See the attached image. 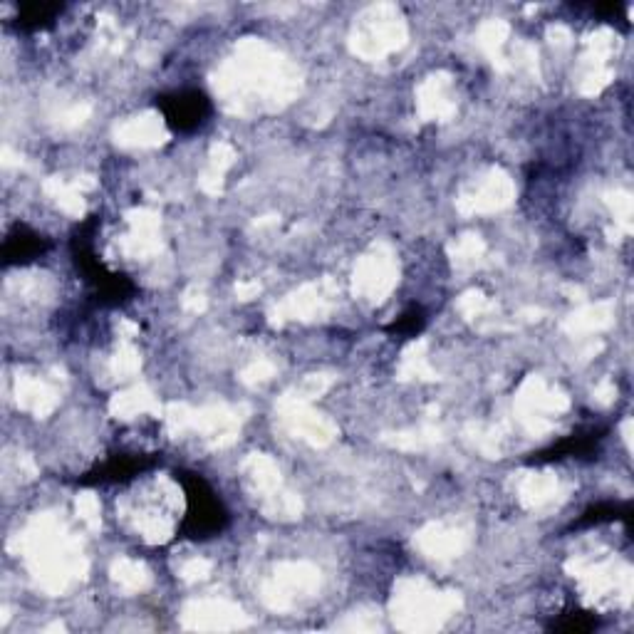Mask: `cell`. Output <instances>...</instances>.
<instances>
[{"label": "cell", "mask_w": 634, "mask_h": 634, "mask_svg": "<svg viewBox=\"0 0 634 634\" xmlns=\"http://www.w3.org/2000/svg\"><path fill=\"white\" fill-rule=\"evenodd\" d=\"M154 464L149 456H134V454H117L107 461V464L97 466L95 471L80 478V483H119L129 481L142 471H147Z\"/></svg>", "instance_id": "obj_3"}, {"label": "cell", "mask_w": 634, "mask_h": 634, "mask_svg": "<svg viewBox=\"0 0 634 634\" xmlns=\"http://www.w3.org/2000/svg\"><path fill=\"white\" fill-rule=\"evenodd\" d=\"M45 248H48V241L40 233L28 226H15L5 238L3 258L5 263H30L43 256Z\"/></svg>", "instance_id": "obj_5"}, {"label": "cell", "mask_w": 634, "mask_h": 634, "mask_svg": "<svg viewBox=\"0 0 634 634\" xmlns=\"http://www.w3.org/2000/svg\"><path fill=\"white\" fill-rule=\"evenodd\" d=\"M426 325V317H424V310L422 308H409L407 313H402L397 317V320L392 322V325L387 327L392 335H402V337H412L417 335V332H422Z\"/></svg>", "instance_id": "obj_8"}, {"label": "cell", "mask_w": 634, "mask_h": 634, "mask_svg": "<svg viewBox=\"0 0 634 634\" xmlns=\"http://www.w3.org/2000/svg\"><path fill=\"white\" fill-rule=\"evenodd\" d=\"M179 481L186 493V518L181 533L191 540H206L221 533L228 523V513L216 491L191 471H181Z\"/></svg>", "instance_id": "obj_1"}, {"label": "cell", "mask_w": 634, "mask_h": 634, "mask_svg": "<svg viewBox=\"0 0 634 634\" xmlns=\"http://www.w3.org/2000/svg\"><path fill=\"white\" fill-rule=\"evenodd\" d=\"M602 439H605V429H600V426L580 429L575 431V434L565 436L563 441H558V444L550 446V449L540 451V454L535 456V461H558L565 459V456H590L592 451H597V446L602 444Z\"/></svg>", "instance_id": "obj_4"}, {"label": "cell", "mask_w": 634, "mask_h": 634, "mask_svg": "<svg viewBox=\"0 0 634 634\" xmlns=\"http://www.w3.org/2000/svg\"><path fill=\"white\" fill-rule=\"evenodd\" d=\"M62 13V5L57 3H30L20 8V28L38 30L53 23L57 15Z\"/></svg>", "instance_id": "obj_6"}, {"label": "cell", "mask_w": 634, "mask_h": 634, "mask_svg": "<svg viewBox=\"0 0 634 634\" xmlns=\"http://www.w3.org/2000/svg\"><path fill=\"white\" fill-rule=\"evenodd\" d=\"M597 627V617H592L590 612H565L558 622L553 625V630L558 632H592Z\"/></svg>", "instance_id": "obj_9"}, {"label": "cell", "mask_w": 634, "mask_h": 634, "mask_svg": "<svg viewBox=\"0 0 634 634\" xmlns=\"http://www.w3.org/2000/svg\"><path fill=\"white\" fill-rule=\"evenodd\" d=\"M630 506H617V503H597V506L587 508L585 513H582V518L575 526L582 528V526H600V523H607V521H617V518H630Z\"/></svg>", "instance_id": "obj_7"}, {"label": "cell", "mask_w": 634, "mask_h": 634, "mask_svg": "<svg viewBox=\"0 0 634 634\" xmlns=\"http://www.w3.org/2000/svg\"><path fill=\"white\" fill-rule=\"evenodd\" d=\"M159 109L164 114L166 124L174 132H194L206 122L211 112L209 97L201 90H181L171 95L159 97Z\"/></svg>", "instance_id": "obj_2"}]
</instances>
